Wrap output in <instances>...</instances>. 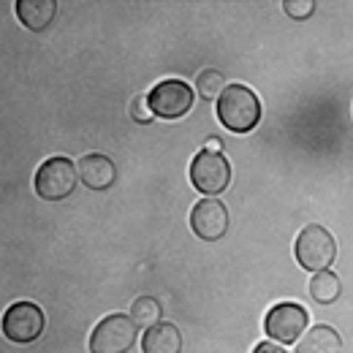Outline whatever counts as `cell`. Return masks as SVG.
Returning a JSON list of instances; mask_svg holds the SVG:
<instances>
[{
    "label": "cell",
    "instance_id": "1",
    "mask_svg": "<svg viewBox=\"0 0 353 353\" xmlns=\"http://www.w3.org/2000/svg\"><path fill=\"white\" fill-rule=\"evenodd\" d=\"M218 120L231 133L253 131L261 120V101L248 85H228L218 98Z\"/></svg>",
    "mask_w": 353,
    "mask_h": 353
},
{
    "label": "cell",
    "instance_id": "2",
    "mask_svg": "<svg viewBox=\"0 0 353 353\" xmlns=\"http://www.w3.org/2000/svg\"><path fill=\"white\" fill-rule=\"evenodd\" d=\"M294 253H296V261H299L302 269H307L312 274L326 272L329 266L334 264V259H337L334 234L329 228H323L321 223H310V225H305L299 231Z\"/></svg>",
    "mask_w": 353,
    "mask_h": 353
},
{
    "label": "cell",
    "instance_id": "3",
    "mask_svg": "<svg viewBox=\"0 0 353 353\" xmlns=\"http://www.w3.org/2000/svg\"><path fill=\"white\" fill-rule=\"evenodd\" d=\"M77 182H79V166H74L71 158L54 155L39 166L33 185L44 201H63L77 190Z\"/></svg>",
    "mask_w": 353,
    "mask_h": 353
},
{
    "label": "cell",
    "instance_id": "4",
    "mask_svg": "<svg viewBox=\"0 0 353 353\" xmlns=\"http://www.w3.org/2000/svg\"><path fill=\"white\" fill-rule=\"evenodd\" d=\"M139 326L131 315L114 312L95 323L90 334V351L92 353H128L136 345Z\"/></svg>",
    "mask_w": 353,
    "mask_h": 353
},
{
    "label": "cell",
    "instance_id": "5",
    "mask_svg": "<svg viewBox=\"0 0 353 353\" xmlns=\"http://www.w3.org/2000/svg\"><path fill=\"white\" fill-rule=\"evenodd\" d=\"M190 182L199 193L204 196H218L231 185V163L223 152L215 150H201L190 161Z\"/></svg>",
    "mask_w": 353,
    "mask_h": 353
},
{
    "label": "cell",
    "instance_id": "6",
    "mask_svg": "<svg viewBox=\"0 0 353 353\" xmlns=\"http://www.w3.org/2000/svg\"><path fill=\"white\" fill-rule=\"evenodd\" d=\"M44 310L36 302H14L3 315V334H6V340L17 343V345L36 343L44 334Z\"/></svg>",
    "mask_w": 353,
    "mask_h": 353
},
{
    "label": "cell",
    "instance_id": "7",
    "mask_svg": "<svg viewBox=\"0 0 353 353\" xmlns=\"http://www.w3.org/2000/svg\"><path fill=\"white\" fill-rule=\"evenodd\" d=\"M307 310L296 302H280L266 312L264 332L269 340L280 343V345H291L302 340V332H307Z\"/></svg>",
    "mask_w": 353,
    "mask_h": 353
},
{
    "label": "cell",
    "instance_id": "8",
    "mask_svg": "<svg viewBox=\"0 0 353 353\" xmlns=\"http://www.w3.org/2000/svg\"><path fill=\"white\" fill-rule=\"evenodd\" d=\"M147 103L155 117L161 120H179L193 106V90L182 79H163L147 92Z\"/></svg>",
    "mask_w": 353,
    "mask_h": 353
},
{
    "label": "cell",
    "instance_id": "9",
    "mask_svg": "<svg viewBox=\"0 0 353 353\" xmlns=\"http://www.w3.org/2000/svg\"><path fill=\"white\" fill-rule=\"evenodd\" d=\"M228 225H231L228 210H225V204L218 201V199H201L190 210V228L204 242H218V239H223L228 234Z\"/></svg>",
    "mask_w": 353,
    "mask_h": 353
},
{
    "label": "cell",
    "instance_id": "10",
    "mask_svg": "<svg viewBox=\"0 0 353 353\" xmlns=\"http://www.w3.org/2000/svg\"><path fill=\"white\" fill-rule=\"evenodd\" d=\"M79 179L88 185L90 190H109L117 179V169L109 155L103 152H88L79 158Z\"/></svg>",
    "mask_w": 353,
    "mask_h": 353
},
{
    "label": "cell",
    "instance_id": "11",
    "mask_svg": "<svg viewBox=\"0 0 353 353\" xmlns=\"http://www.w3.org/2000/svg\"><path fill=\"white\" fill-rule=\"evenodd\" d=\"M14 8H17L19 22L33 33L46 30L57 17V3L54 0H17Z\"/></svg>",
    "mask_w": 353,
    "mask_h": 353
},
{
    "label": "cell",
    "instance_id": "12",
    "mask_svg": "<svg viewBox=\"0 0 353 353\" xmlns=\"http://www.w3.org/2000/svg\"><path fill=\"white\" fill-rule=\"evenodd\" d=\"M141 353H182V332L169 321L150 326L141 337Z\"/></svg>",
    "mask_w": 353,
    "mask_h": 353
},
{
    "label": "cell",
    "instance_id": "13",
    "mask_svg": "<svg viewBox=\"0 0 353 353\" xmlns=\"http://www.w3.org/2000/svg\"><path fill=\"white\" fill-rule=\"evenodd\" d=\"M296 353H343V337L337 329H332L326 323L312 326L296 343Z\"/></svg>",
    "mask_w": 353,
    "mask_h": 353
},
{
    "label": "cell",
    "instance_id": "14",
    "mask_svg": "<svg viewBox=\"0 0 353 353\" xmlns=\"http://www.w3.org/2000/svg\"><path fill=\"white\" fill-rule=\"evenodd\" d=\"M340 294H343V283H340V277L334 272L326 269V272L312 274V280H310V296L318 305H332V302L340 299Z\"/></svg>",
    "mask_w": 353,
    "mask_h": 353
},
{
    "label": "cell",
    "instance_id": "15",
    "mask_svg": "<svg viewBox=\"0 0 353 353\" xmlns=\"http://www.w3.org/2000/svg\"><path fill=\"white\" fill-rule=\"evenodd\" d=\"M161 302L155 296H139L131 305V318L136 321V326L141 329H150L155 323H161Z\"/></svg>",
    "mask_w": 353,
    "mask_h": 353
},
{
    "label": "cell",
    "instance_id": "16",
    "mask_svg": "<svg viewBox=\"0 0 353 353\" xmlns=\"http://www.w3.org/2000/svg\"><path fill=\"white\" fill-rule=\"evenodd\" d=\"M225 79L218 68H204L196 79V92L204 98V101H218L223 92H225Z\"/></svg>",
    "mask_w": 353,
    "mask_h": 353
},
{
    "label": "cell",
    "instance_id": "17",
    "mask_svg": "<svg viewBox=\"0 0 353 353\" xmlns=\"http://www.w3.org/2000/svg\"><path fill=\"white\" fill-rule=\"evenodd\" d=\"M283 11L291 19H307V17L315 14V3L312 0H285L283 3Z\"/></svg>",
    "mask_w": 353,
    "mask_h": 353
},
{
    "label": "cell",
    "instance_id": "18",
    "mask_svg": "<svg viewBox=\"0 0 353 353\" xmlns=\"http://www.w3.org/2000/svg\"><path fill=\"white\" fill-rule=\"evenodd\" d=\"M131 117L136 123H144V125L155 120V114H152V109H150V103H147V95H144V98H133Z\"/></svg>",
    "mask_w": 353,
    "mask_h": 353
},
{
    "label": "cell",
    "instance_id": "19",
    "mask_svg": "<svg viewBox=\"0 0 353 353\" xmlns=\"http://www.w3.org/2000/svg\"><path fill=\"white\" fill-rule=\"evenodd\" d=\"M253 353H285L277 343H272V340H266V343H259L256 348H253Z\"/></svg>",
    "mask_w": 353,
    "mask_h": 353
},
{
    "label": "cell",
    "instance_id": "20",
    "mask_svg": "<svg viewBox=\"0 0 353 353\" xmlns=\"http://www.w3.org/2000/svg\"><path fill=\"white\" fill-rule=\"evenodd\" d=\"M218 147H221V144H218V141H215V139H210V144H207V150H215V152H221V150H218Z\"/></svg>",
    "mask_w": 353,
    "mask_h": 353
}]
</instances>
